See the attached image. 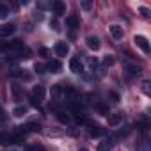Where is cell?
<instances>
[{
	"label": "cell",
	"instance_id": "cell-1",
	"mask_svg": "<svg viewBox=\"0 0 151 151\" xmlns=\"http://www.w3.org/2000/svg\"><path fill=\"white\" fill-rule=\"evenodd\" d=\"M45 94H46V91H45V87L43 86H34V89H32V94H30V100H32V105H39L43 100H45Z\"/></svg>",
	"mask_w": 151,
	"mask_h": 151
},
{
	"label": "cell",
	"instance_id": "cell-2",
	"mask_svg": "<svg viewBox=\"0 0 151 151\" xmlns=\"http://www.w3.org/2000/svg\"><path fill=\"white\" fill-rule=\"evenodd\" d=\"M0 50L2 52H22L23 50V43L20 39H14V41H9L6 45H0Z\"/></svg>",
	"mask_w": 151,
	"mask_h": 151
},
{
	"label": "cell",
	"instance_id": "cell-3",
	"mask_svg": "<svg viewBox=\"0 0 151 151\" xmlns=\"http://www.w3.org/2000/svg\"><path fill=\"white\" fill-rule=\"evenodd\" d=\"M55 53H57L59 57H66V55L69 53L68 43H66V41H57V45H55Z\"/></svg>",
	"mask_w": 151,
	"mask_h": 151
},
{
	"label": "cell",
	"instance_id": "cell-4",
	"mask_svg": "<svg viewBox=\"0 0 151 151\" xmlns=\"http://www.w3.org/2000/svg\"><path fill=\"white\" fill-rule=\"evenodd\" d=\"M135 45L144 52V53H149V43H147V39L144 37V36H135Z\"/></svg>",
	"mask_w": 151,
	"mask_h": 151
},
{
	"label": "cell",
	"instance_id": "cell-5",
	"mask_svg": "<svg viewBox=\"0 0 151 151\" xmlns=\"http://www.w3.org/2000/svg\"><path fill=\"white\" fill-rule=\"evenodd\" d=\"M14 30H16L14 23H6L0 27V37H9L11 34H14Z\"/></svg>",
	"mask_w": 151,
	"mask_h": 151
},
{
	"label": "cell",
	"instance_id": "cell-6",
	"mask_svg": "<svg viewBox=\"0 0 151 151\" xmlns=\"http://www.w3.org/2000/svg\"><path fill=\"white\" fill-rule=\"evenodd\" d=\"M69 69H71L73 73H82V71H84V64L80 62L78 57H73V59L69 60Z\"/></svg>",
	"mask_w": 151,
	"mask_h": 151
},
{
	"label": "cell",
	"instance_id": "cell-7",
	"mask_svg": "<svg viewBox=\"0 0 151 151\" xmlns=\"http://www.w3.org/2000/svg\"><path fill=\"white\" fill-rule=\"evenodd\" d=\"M45 69H46V71H50V73H60L62 64H60L59 60H48V62L45 64Z\"/></svg>",
	"mask_w": 151,
	"mask_h": 151
},
{
	"label": "cell",
	"instance_id": "cell-8",
	"mask_svg": "<svg viewBox=\"0 0 151 151\" xmlns=\"http://www.w3.org/2000/svg\"><path fill=\"white\" fill-rule=\"evenodd\" d=\"M52 9H53V13H55L57 16H62V14L66 13V4L60 2V0H55V2L52 4Z\"/></svg>",
	"mask_w": 151,
	"mask_h": 151
},
{
	"label": "cell",
	"instance_id": "cell-9",
	"mask_svg": "<svg viewBox=\"0 0 151 151\" xmlns=\"http://www.w3.org/2000/svg\"><path fill=\"white\" fill-rule=\"evenodd\" d=\"M86 43H87V46H89L91 50H94V52H98L100 46H101V45H100V39H98L96 36H89V37L86 39Z\"/></svg>",
	"mask_w": 151,
	"mask_h": 151
},
{
	"label": "cell",
	"instance_id": "cell-10",
	"mask_svg": "<svg viewBox=\"0 0 151 151\" xmlns=\"http://www.w3.org/2000/svg\"><path fill=\"white\" fill-rule=\"evenodd\" d=\"M109 30H110V36H112L114 39H117V41H119V39L123 37V29H121L119 25H110V27H109Z\"/></svg>",
	"mask_w": 151,
	"mask_h": 151
},
{
	"label": "cell",
	"instance_id": "cell-11",
	"mask_svg": "<svg viewBox=\"0 0 151 151\" xmlns=\"http://www.w3.org/2000/svg\"><path fill=\"white\" fill-rule=\"evenodd\" d=\"M109 117V124L110 126H117V124H121V121H123V114H109L107 116Z\"/></svg>",
	"mask_w": 151,
	"mask_h": 151
},
{
	"label": "cell",
	"instance_id": "cell-12",
	"mask_svg": "<svg viewBox=\"0 0 151 151\" xmlns=\"http://www.w3.org/2000/svg\"><path fill=\"white\" fill-rule=\"evenodd\" d=\"M89 135H91V137H100V135H103V128L91 123V124H89Z\"/></svg>",
	"mask_w": 151,
	"mask_h": 151
},
{
	"label": "cell",
	"instance_id": "cell-13",
	"mask_svg": "<svg viewBox=\"0 0 151 151\" xmlns=\"http://www.w3.org/2000/svg\"><path fill=\"white\" fill-rule=\"evenodd\" d=\"M0 144L2 146H11L13 144V137L6 132H0Z\"/></svg>",
	"mask_w": 151,
	"mask_h": 151
},
{
	"label": "cell",
	"instance_id": "cell-14",
	"mask_svg": "<svg viewBox=\"0 0 151 151\" xmlns=\"http://www.w3.org/2000/svg\"><path fill=\"white\" fill-rule=\"evenodd\" d=\"M94 109H96L101 116H109V114H110V112H109V105H105L103 101H98V103L94 105Z\"/></svg>",
	"mask_w": 151,
	"mask_h": 151
},
{
	"label": "cell",
	"instance_id": "cell-15",
	"mask_svg": "<svg viewBox=\"0 0 151 151\" xmlns=\"http://www.w3.org/2000/svg\"><path fill=\"white\" fill-rule=\"evenodd\" d=\"M66 25H68L69 29H77V27H78V18L75 16V14L68 16V18H66Z\"/></svg>",
	"mask_w": 151,
	"mask_h": 151
},
{
	"label": "cell",
	"instance_id": "cell-16",
	"mask_svg": "<svg viewBox=\"0 0 151 151\" xmlns=\"http://www.w3.org/2000/svg\"><path fill=\"white\" fill-rule=\"evenodd\" d=\"M25 114H27V107H23V105H18V107L13 109V116L14 117H23Z\"/></svg>",
	"mask_w": 151,
	"mask_h": 151
},
{
	"label": "cell",
	"instance_id": "cell-17",
	"mask_svg": "<svg viewBox=\"0 0 151 151\" xmlns=\"http://www.w3.org/2000/svg\"><path fill=\"white\" fill-rule=\"evenodd\" d=\"M25 128H27V130H30V132H39L41 124H39L37 121H30V123H27V124H25Z\"/></svg>",
	"mask_w": 151,
	"mask_h": 151
},
{
	"label": "cell",
	"instance_id": "cell-18",
	"mask_svg": "<svg viewBox=\"0 0 151 151\" xmlns=\"http://www.w3.org/2000/svg\"><path fill=\"white\" fill-rule=\"evenodd\" d=\"M110 147H112L110 140H103V142L98 144V151H110Z\"/></svg>",
	"mask_w": 151,
	"mask_h": 151
},
{
	"label": "cell",
	"instance_id": "cell-19",
	"mask_svg": "<svg viewBox=\"0 0 151 151\" xmlns=\"http://www.w3.org/2000/svg\"><path fill=\"white\" fill-rule=\"evenodd\" d=\"M57 119H59L60 123H64V124H66V123H69V116H68L66 112H62V110H59V112H57Z\"/></svg>",
	"mask_w": 151,
	"mask_h": 151
},
{
	"label": "cell",
	"instance_id": "cell-20",
	"mask_svg": "<svg viewBox=\"0 0 151 151\" xmlns=\"http://www.w3.org/2000/svg\"><path fill=\"white\" fill-rule=\"evenodd\" d=\"M142 93L147 94V96L151 94V84H149V80H144L142 82Z\"/></svg>",
	"mask_w": 151,
	"mask_h": 151
},
{
	"label": "cell",
	"instance_id": "cell-21",
	"mask_svg": "<svg viewBox=\"0 0 151 151\" xmlns=\"http://www.w3.org/2000/svg\"><path fill=\"white\" fill-rule=\"evenodd\" d=\"M9 14V7L4 6V4H0V18H6Z\"/></svg>",
	"mask_w": 151,
	"mask_h": 151
},
{
	"label": "cell",
	"instance_id": "cell-22",
	"mask_svg": "<svg viewBox=\"0 0 151 151\" xmlns=\"http://www.w3.org/2000/svg\"><path fill=\"white\" fill-rule=\"evenodd\" d=\"M112 64H114V57L112 55H107L103 59V66H112Z\"/></svg>",
	"mask_w": 151,
	"mask_h": 151
},
{
	"label": "cell",
	"instance_id": "cell-23",
	"mask_svg": "<svg viewBox=\"0 0 151 151\" xmlns=\"http://www.w3.org/2000/svg\"><path fill=\"white\" fill-rule=\"evenodd\" d=\"M11 77H23V71L14 68V69H11Z\"/></svg>",
	"mask_w": 151,
	"mask_h": 151
},
{
	"label": "cell",
	"instance_id": "cell-24",
	"mask_svg": "<svg viewBox=\"0 0 151 151\" xmlns=\"http://www.w3.org/2000/svg\"><path fill=\"white\" fill-rule=\"evenodd\" d=\"M109 96H110V100H112L114 103H117V101H119V94H117L116 91H110V93H109Z\"/></svg>",
	"mask_w": 151,
	"mask_h": 151
},
{
	"label": "cell",
	"instance_id": "cell-25",
	"mask_svg": "<svg viewBox=\"0 0 151 151\" xmlns=\"http://www.w3.org/2000/svg\"><path fill=\"white\" fill-rule=\"evenodd\" d=\"M37 52H39V55H41V57H48V55H50V50H48V48H45V46H43V48H39Z\"/></svg>",
	"mask_w": 151,
	"mask_h": 151
},
{
	"label": "cell",
	"instance_id": "cell-26",
	"mask_svg": "<svg viewBox=\"0 0 151 151\" xmlns=\"http://www.w3.org/2000/svg\"><path fill=\"white\" fill-rule=\"evenodd\" d=\"M93 7V2H89V0H84L82 2V9H86V11H89Z\"/></svg>",
	"mask_w": 151,
	"mask_h": 151
},
{
	"label": "cell",
	"instance_id": "cell-27",
	"mask_svg": "<svg viewBox=\"0 0 151 151\" xmlns=\"http://www.w3.org/2000/svg\"><path fill=\"white\" fill-rule=\"evenodd\" d=\"M139 13H140V14H142V16H146V18H147V16H149V14H151V11H149V9H147V7H140V9H139Z\"/></svg>",
	"mask_w": 151,
	"mask_h": 151
},
{
	"label": "cell",
	"instance_id": "cell-28",
	"mask_svg": "<svg viewBox=\"0 0 151 151\" xmlns=\"http://www.w3.org/2000/svg\"><path fill=\"white\" fill-rule=\"evenodd\" d=\"M50 27H52L55 32H59V30H60V29H59V23H57V20H52V22H50Z\"/></svg>",
	"mask_w": 151,
	"mask_h": 151
},
{
	"label": "cell",
	"instance_id": "cell-29",
	"mask_svg": "<svg viewBox=\"0 0 151 151\" xmlns=\"http://www.w3.org/2000/svg\"><path fill=\"white\" fill-rule=\"evenodd\" d=\"M13 94H14V98L16 100H20L22 96H20V89H18V86H13Z\"/></svg>",
	"mask_w": 151,
	"mask_h": 151
},
{
	"label": "cell",
	"instance_id": "cell-30",
	"mask_svg": "<svg viewBox=\"0 0 151 151\" xmlns=\"http://www.w3.org/2000/svg\"><path fill=\"white\" fill-rule=\"evenodd\" d=\"M128 71H130V73H132V75H135V73H139V71H140V69H139V68H137V66H128Z\"/></svg>",
	"mask_w": 151,
	"mask_h": 151
},
{
	"label": "cell",
	"instance_id": "cell-31",
	"mask_svg": "<svg viewBox=\"0 0 151 151\" xmlns=\"http://www.w3.org/2000/svg\"><path fill=\"white\" fill-rule=\"evenodd\" d=\"M89 66H91V68L94 69V68L98 66V60H96V59H89Z\"/></svg>",
	"mask_w": 151,
	"mask_h": 151
},
{
	"label": "cell",
	"instance_id": "cell-32",
	"mask_svg": "<svg viewBox=\"0 0 151 151\" xmlns=\"http://www.w3.org/2000/svg\"><path fill=\"white\" fill-rule=\"evenodd\" d=\"M36 71L37 73H45V66L43 64H36Z\"/></svg>",
	"mask_w": 151,
	"mask_h": 151
},
{
	"label": "cell",
	"instance_id": "cell-33",
	"mask_svg": "<svg viewBox=\"0 0 151 151\" xmlns=\"http://www.w3.org/2000/svg\"><path fill=\"white\" fill-rule=\"evenodd\" d=\"M6 119V114H4V110H0V121H4Z\"/></svg>",
	"mask_w": 151,
	"mask_h": 151
},
{
	"label": "cell",
	"instance_id": "cell-34",
	"mask_svg": "<svg viewBox=\"0 0 151 151\" xmlns=\"http://www.w3.org/2000/svg\"><path fill=\"white\" fill-rule=\"evenodd\" d=\"M80 151H89V149H86V147H82V149H80Z\"/></svg>",
	"mask_w": 151,
	"mask_h": 151
}]
</instances>
